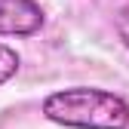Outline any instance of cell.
Returning a JSON list of instances; mask_svg holds the SVG:
<instances>
[{"label": "cell", "instance_id": "obj_3", "mask_svg": "<svg viewBox=\"0 0 129 129\" xmlns=\"http://www.w3.org/2000/svg\"><path fill=\"white\" fill-rule=\"evenodd\" d=\"M19 68H22V58H19V52H15L12 46L0 43V86H3V83H9V80L19 74Z\"/></svg>", "mask_w": 129, "mask_h": 129}, {"label": "cell", "instance_id": "obj_4", "mask_svg": "<svg viewBox=\"0 0 129 129\" xmlns=\"http://www.w3.org/2000/svg\"><path fill=\"white\" fill-rule=\"evenodd\" d=\"M114 28H117L120 43L129 49V0H123V3H120V9H117V15H114Z\"/></svg>", "mask_w": 129, "mask_h": 129}, {"label": "cell", "instance_id": "obj_2", "mask_svg": "<svg viewBox=\"0 0 129 129\" xmlns=\"http://www.w3.org/2000/svg\"><path fill=\"white\" fill-rule=\"evenodd\" d=\"M46 25L37 0H0V37H34Z\"/></svg>", "mask_w": 129, "mask_h": 129}, {"label": "cell", "instance_id": "obj_1", "mask_svg": "<svg viewBox=\"0 0 129 129\" xmlns=\"http://www.w3.org/2000/svg\"><path fill=\"white\" fill-rule=\"evenodd\" d=\"M40 111L64 129H129V102L99 86L55 89L43 99Z\"/></svg>", "mask_w": 129, "mask_h": 129}]
</instances>
